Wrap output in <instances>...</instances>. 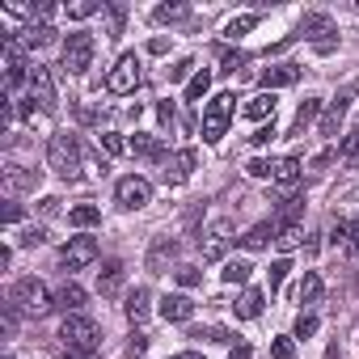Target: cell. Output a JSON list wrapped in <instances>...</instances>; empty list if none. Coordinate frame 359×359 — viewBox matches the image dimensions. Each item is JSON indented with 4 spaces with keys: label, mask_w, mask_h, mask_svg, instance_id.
<instances>
[{
    "label": "cell",
    "mask_w": 359,
    "mask_h": 359,
    "mask_svg": "<svg viewBox=\"0 0 359 359\" xmlns=\"http://www.w3.org/2000/svg\"><path fill=\"white\" fill-rule=\"evenodd\" d=\"M195 165H199V152H195V148H182V152L165 156V169H161V177H165L169 187H182L187 177L195 173Z\"/></svg>",
    "instance_id": "obj_12"
},
{
    "label": "cell",
    "mask_w": 359,
    "mask_h": 359,
    "mask_svg": "<svg viewBox=\"0 0 359 359\" xmlns=\"http://www.w3.org/2000/svg\"><path fill=\"white\" fill-rule=\"evenodd\" d=\"M131 152L144 156V161H165V144H161V135H148V131H135V135H131Z\"/></svg>",
    "instance_id": "obj_20"
},
{
    "label": "cell",
    "mask_w": 359,
    "mask_h": 359,
    "mask_svg": "<svg viewBox=\"0 0 359 359\" xmlns=\"http://www.w3.org/2000/svg\"><path fill=\"white\" fill-rule=\"evenodd\" d=\"M161 317H165V321H191V317H195V304H191V296H182V292L161 296Z\"/></svg>",
    "instance_id": "obj_19"
},
{
    "label": "cell",
    "mask_w": 359,
    "mask_h": 359,
    "mask_svg": "<svg viewBox=\"0 0 359 359\" xmlns=\"http://www.w3.org/2000/svg\"><path fill=\"white\" fill-rule=\"evenodd\" d=\"M351 93H355V89H342V93L325 106V114H321V135H338V127H342V118H346V110H351Z\"/></svg>",
    "instance_id": "obj_17"
},
{
    "label": "cell",
    "mask_w": 359,
    "mask_h": 359,
    "mask_svg": "<svg viewBox=\"0 0 359 359\" xmlns=\"http://www.w3.org/2000/svg\"><path fill=\"white\" fill-rule=\"evenodd\" d=\"M173 359H208V355H199V351H177Z\"/></svg>",
    "instance_id": "obj_57"
},
{
    "label": "cell",
    "mask_w": 359,
    "mask_h": 359,
    "mask_svg": "<svg viewBox=\"0 0 359 359\" xmlns=\"http://www.w3.org/2000/svg\"><path fill=\"white\" fill-rule=\"evenodd\" d=\"M26 68H34V64L22 60V47H18V43H5V85H9V89H18L22 81H30Z\"/></svg>",
    "instance_id": "obj_16"
},
{
    "label": "cell",
    "mask_w": 359,
    "mask_h": 359,
    "mask_svg": "<svg viewBox=\"0 0 359 359\" xmlns=\"http://www.w3.org/2000/svg\"><path fill=\"white\" fill-rule=\"evenodd\" d=\"M22 43H26V47H51V43H55V26H47V22L26 26V30H22Z\"/></svg>",
    "instance_id": "obj_29"
},
{
    "label": "cell",
    "mask_w": 359,
    "mask_h": 359,
    "mask_svg": "<svg viewBox=\"0 0 359 359\" xmlns=\"http://www.w3.org/2000/svg\"><path fill=\"white\" fill-rule=\"evenodd\" d=\"M177 250H182V245H177L173 237H156V241L148 245V258H144V266H148L152 275H165V271H169V262L177 258Z\"/></svg>",
    "instance_id": "obj_14"
},
{
    "label": "cell",
    "mask_w": 359,
    "mask_h": 359,
    "mask_svg": "<svg viewBox=\"0 0 359 359\" xmlns=\"http://www.w3.org/2000/svg\"><path fill=\"white\" fill-rule=\"evenodd\" d=\"M325 359H342V355H338V346H325Z\"/></svg>",
    "instance_id": "obj_58"
},
{
    "label": "cell",
    "mask_w": 359,
    "mask_h": 359,
    "mask_svg": "<svg viewBox=\"0 0 359 359\" xmlns=\"http://www.w3.org/2000/svg\"><path fill=\"white\" fill-rule=\"evenodd\" d=\"M140 81H144V72H140V55H118V64H114L110 76H106V89H110V93H135Z\"/></svg>",
    "instance_id": "obj_9"
},
{
    "label": "cell",
    "mask_w": 359,
    "mask_h": 359,
    "mask_svg": "<svg viewBox=\"0 0 359 359\" xmlns=\"http://www.w3.org/2000/svg\"><path fill=\"white\" fill-rule=\"evenodd\" d=\"M317 110H321V97H304V102H300V110H296V118H292V135H304V131L313 127Z\"/></svg>",
    "instance_id": "obj_26"
},
{
    "label": "cell",
    "mask_w": 359,
    "mask_h": 359,
    "mask_svg": "<svg viewBox=\"0 0 359 359\" xmlns=\"http://www.w3.org/2000/svg\"><path fill=\"white\" fill-rule=\"evenodd\" d=\"M300 39H309L317 55H330V51L338 47V26L330 22V13H304V22H300Z\"/></svg>",
    "instance_id": "obj_5"
},
{
    "label": "cell",
    "mask_w": 359,
    "mask_h": 359,
    "mask_svg": "<svg viewBox=\"0 0 359 359\" xmlns=\"http://www.w3.org/2000/svg\"><path fill=\"white\" fill-rule=\"evenodd\" d=\"M254 26H258V13H241V18H233V22H229V30H224V34L237 43V39H241V34H250Z\"/></svg>",
    "instance_id": "obj_35"
},
{
    "label": "cell",
    "mask_w": 359,
    "mask_h": 359,
    "mask_svg": "<svg viewBox=\"0 0 359 359\" xmlns=\"http://www.w3.org/2000/svg\"><path fill=\"white\" fill-rule=\"evenodd\" d=\"M5 224H9V229H13V224H22V208H18V203H9V208H5Z\"/></svg>",
    "instance_id": "obj_53"
},
{
    "label": "cell",
    "mask_w": 359,
    "mask_h": 359,
    "mask_svg": "<svg viewBox=\"0 0 359 359\" xmlns=\"http://www.w3.org/2000/svg\"><path fill=\"white\" fill-rule=\"evenodd\" d=\"M43 241H47V229H39V224H30L26 233H18V245H26V250L30 245H43Z\"/></svg>",
    "instance_id": "obj_42"
},
{
    "label": "cell",
    "mask_w": 359,
    "mask_h": 359,
    "mask_svg": "<svg viewBox=\"0 0 359 359\" xmlns=\"http://www.w3.org/2000/svg\"><path fill=\"white\" fill-rule=\"evenodd\" d=\"M258 81H262V93L287 89V85H296V81H300V64H279V68H266Z\"/></svg>",
    "instance_id": "obj_18"
},
{
    "label": "cell",
    "mask_w": 359,
    "mask_h": 359,
    "mask_svg": "<svg viewBox=\"0 0 359 359\" xmlns=\"http://www.w3.org/2000/svg\"><path fill=\"white\" fill-rule=\"evenodd\" d=\"M271 182H275L279 191H296V182H300V161H296V156L275 161V177H271Z\"/></svg>",
    "instance_id": "obj_23"
},
{
    "label": "cell",
    "mask_w": 359,
    "mask_h": 359,
    "mask_svg": "<svg viewBox=\"0 0 359 359\" xmlns=\"http://www.w3.org/2000/svg\"><path fill=\"white\" fill-rule=\"evenodd\" d=\"M233 110H237V97L233 93H216L203 110V144H220L229 123H233Z\"/></svg>",
    "instance_id": "obj_2"
},
{
    "label": "cell",
    "mask_w": 359,
    "mask_h": 359,
    "mask_svg": "<svg viewBox=\"0 0 359 359\" xmlns=\"http://www.w3.org/2000/svg\"><path fill=\"white\" fill-rule=\"evenodd\" d=\"M60 338H64V351H97V325L85 313H68L60 325Z\"/></svg>",
    "instance_id": "obj_4"
},
{
    "label": "cell",
    "mask_w": 359,
    "mask_h": 359,
    "mask_svg": "<svg viewBox=\"0 0 359 359\" xmlns=\"http://www.w3.org/2000/svg\"><path fill=\"white\" fill-rule=\"evenodd\" d=\"M144 351H148V334H131L127 338V359H144Z\"/></svg>",
    "instance_id": "obj_45"
},
{
    "label": "cell",
    "mask_w": 359,
    "mask_h": 359,
    "mask_svg": "<svg viewBox=\"0 0 359 359\" xmlns=\"http://www.w3.org/2000/svg\"><path fill=\"white\" fill-rule=\"evenodd\" d=\"M97 140H102V148H106L110 156H118V152H127V148H131V144H127V140H123L118 131H102Z\"/></svg>",
    "instance_id": "obj_39"
},
{
    "label": "cell",
    "mask_w": 359,
    "mask_h": 359,
    "mask_svg": "<svg viewBox=\"0 0 359 359\" xmlns=\"http://www.w3.org/2000/svg\"><path fill=\"white\" fill-rule=\"evenodd\" d=\"M43 187V173L26 169V165H5V191L9 195H34Z\"/></svg>",
    "instance_id": "obj_13"
},
{
    "label": "cell",
    "mask_w": 359,
    "mask_h": 359,
    "mask_svg": "<svg viewBox=\"0 0 359 359\" xmlns=\"http://www.w3.org/2000/svg\"><path fill=\"white\" fill-rule=\"evenodd\" d=\"M287 271H292V262H287V258H275V262H271V271H266V279H271V292H279V287H283Z\"/></svg>",
    "instance_id": "obj_37"
},
{
    "label": "cell",
    "mask_w": 359,
    "mask_h": 359,
    "mask_svg": "<svg viewBox=\"0 0 359 359\" xmlns=\"http://www.w3.org/2000/svg\"><path fill=\"white\" fill-rule=\"evenodd\" d=\"M148 51H152V55H165V51H169V39H152Z\"/></svg>",
    "instance_id": "obj_55"
},
{
    "label": "cell",
    "mask_w": 359,
    "mask_h": 359,
    "mask_svg": "<svg viewBox=\"0 0 359 359\" xmlns=\"http://www.w3.org/2000/svg\"><path fill=\"white\" fill-rule=\"evenodd\" d=\"M39 212H43V216H60V199H55V195L39 199Z\"/></svg>",
    "instance_id": "obj_52"
},
{
    "label": "cell",
    "mask_w": 359,
    "mask_h": 359,
    "mask_svg": "<svg viewBox=\"0 0 359 359\" xmlns=\"http://www.w3.org/2000/svg\"><path fill=\"white\" fill-rule=\"evenodd\" d=\"M102 220V208H93V203H76L72 212H68V224L72 229H93Z\"/></svg>",
    "instance_id": "obj_30"
},
{
    "label": "cell",
    "mask_w": 359,
    "mask_h": 359,
    "mask_svg": "<svg viewBox=\"0 0 359 359\" xmlns=\"http://www.w3.org/2000/svg\"><path fill=\"white\" fill-rule=\"evenodd\" d=\"M271 140H275V118H271L266 127H258V131L250 135V144H254V148H262V144H271Z\"/></svg>",
    "instance_id": "obj_49"
},
{
    "label": "cell",
    "mask_w": 359,
    "mask_h": 359,
    "mask_svg": "<svg viewBox=\"0 0 359 359\" xmlns=\"http://www.w3.org/2000/svg\"><path fill=\"white\" fill-rule=\"evenodd\" d=\"M199 68H195V60H177L173 68H169V81H191Z\"/></svg>",
    "instance_id": "obj_43"
},
{
    "label": "cell",
    "mask_w": 359,
    "mask_h": 359,
    "mask_svg": "<svg viewBox=\"0 0 359 359\" xmlns=\"http://www.w3.org/2000/svg\"><path fill=\"white\" fill-rule=\"evenodd\" d=\"M114 199H118V208L123 212H140V208H148L152 203V187L144 182V177H118V187H114Z\"/></svg>",
    "instance_id": "obj_8"
},
{
    "label": "cell",
    "mask_w": 359,
    "mask_h": 359,
    "mask_svg": "<svg viewBox=\"0 0 359 359\" xmlns=\"http://www.w3.org/2000/svg\"><path fill=\"white\" fill-rule=\"evenodd\" d=\"M262 300H266V296H262L258 287H245V292H241V300L233 304V313H237L241 321H254V317L262 313Z\"/></svg>",
    "instance_id": "obj_25"
},
{
    "label": "cell",
    "mask_w": 359,
    "mask_h": 359,
    "mask_svg": "<svg viewBox=\"0 0 359 359\" xmlns=\"http://www.w3.org/2000/svg\"><path fill=\"white\" fill-rule=\"evenodd\" d=\"M250 271H254V266H250L245 258H229V262H224V283H250Z\"/></svg>",
    "instance_id": "obj_34"
},
{
    "label": "cell",
    "mask_w": 359,
    "mask_h": 359,
    "mask_svg": "<svg viewBox=\"0 0 359 359\" xmlns=\"http://www.w3.org/2000/svg\"><path fill=\"white\" fill-rule=\"evenodd\" d=\"M229 245H233V229H229V220H216L203 237H199V250H203V262H220L224 254H229Z\"/></svg>",
    "instance_id": "obj_11"
},
{
    "label": "cell",
    "mask_w": 359,
    "mask_h": 359,
    "mask_svg": "<svg viewBox=\"0 0 359 359\" xmlns=\"http://www.w3.org/2000/svg\"><path fill=\"white\" fill-rule=\"evenodd\" d=\"M72 22H85V18H93V13H102V5H97V0H76V5H68L64 9Z\"/></svg>",
    "instance_id": "obj_36"
},
{
    "label": "cell",
    "mask_w": 359,
    "mask_h": 359,
    "mask_svg": "<svg viewBox=\"0 0 359 359\" xmlns=\"http://www.w3.org/2000/svg\"><path fill=\"white\" fill-rule=\"evenodd\" d=\"M9 304H13L18 313L39 317V313H47V309H51V296H47V287H43L39 279H18V283L9 287Z\"/></svg>",
    "instance_id": "obj_6"
},
{
    "label": "cell",
    "mask_w": 359,
    "mask_h": 359,
    "mask_svg": "<svg viewBox=\"0 0 359 359\" xmlns=\"http://www.w3.org/2000/svg\"><path fill=\"white\" fill-rule=\"evenodd\" d=\"M271 359H296L292 338H275V342H271Z\"/></svg>",
    "instance_id": "obj_46"
},
{
    "label": "cell",
    "mask_w": 359,
    "mask_h": 359,
    "mask_svg": "<svg viewBox=\"0 0 359 359\" xmlns=\"http://www.w3.org/2000/svg\"><path fill=\"white\" fill-rule=\"evenodd\" d=\"M208 89H212V72H208V68H199V72L187 81V102H199Z\"/></svg>",
    "instance_id": "obj_33"
},
{
    "label": "cell",
    "mask_w": 359,
    "mask_h": 359,
    "mask_svg": "<svg viewBox=\"0 0 359 359\" xmlns=\"http://www.w3.org/2000/svg\"><path fill=\"white\" fill-rule=\"evenodd\" d=\"M330 165H334V152H317V156L309 161V169H313V173H321V169H330Z\"/></svg>",
    "instance_id": "obj_51"
},
{
    "label": "cell",
    "mask_w": 359,
    "mask_h": 359,
    "mask_svg": "<svg viewBox=\"0 0 359 359\" xmlns=\"http://www.w3.org/2000/svg\"><path fill=\"white\" fill-rule=\"evenodd\" d=\"M123 313H127V321H144L148 313H152V292L148 287H135V292H127V304H123Z\"/></svg>",
    "instance_id": "obj_22"
},
{
    "label": "cell",
    "mask_w": 359,
    "mask_h": 359,
    "mask_svg": "<svg viewBox=\"0 0 359 359\" xmlns=\"http://www.w3.org/2000/svg\"><path fill=\"white\" fill-rule=\"evenodd\" d=\"M93 51H97L93 34L76 30V34H68V39H64V51H60V68H64L68 76H81V72L93 64Z\"/></svg>",
    "instance_id": "obj_3"
},
{
    "label": "cell",
    "mask_w": 359,
    "mask_h": 359,
    "mask_svg": "<svg viewBox=\"0 0 359 359\" xmlns=\"http://www.w3.org/2000/svg\"><path fill=\"white\" fill-rule=\"evenodd\" d=\"M346 250L359 258V216H355V220H346Z\"/></svg>",
    "instance_id": "obj_50"
},
{
    "label": "cell",
    "mask_w": 359,
    "mask_h": 359,
    "mask_svg": "<svg viewBox=\"0 0 359 359\" xmlns=\"http://www.w3.org/2000/svg\"><path fill=\"white\" fill-rule=\"evenodd\" d=\"M229 359H254V351H250V346H245V342H237V346H233V351H229Z\"/></svg>",
    "instance_id": "obj_54"
},
{
    "label": "cell",
    "mask_w": 359,
    "mask_h": 359,
    "mask_svg": "<svg viewBox=\"0 0 359 359\" xmlns=\"http://www.w3.org/2000/svg\"><path fill=\"white\" fill-rule=\"evenodd\" d=\"M64 359H97V351H64Z\"/></svg>",
    "instance_id": "obj_56"
},
{
    "label": "cell",
    "mask_w": 359,
    "mask_h": 359,
    "mask_svg": "<svg viewBox=\"0 0 359 359\" xmlns=\"http://www.w3.org/2000/svg\"><path fill=\"white\" fill-rule=\"evenodd\" d=\"M317 334V317L313 313H300L296 317V338H313Z\"/></svg>",
    "instance_id": "obj_44"
},
{
    "label": "cell",
    "mask_w": 359,
    "mask_h": 359,
    "mask_svg": "<svg viewBox=\"0 0 359 359\" xmlns=\"http://www.w3.org/2000/svg\"><path fill=\"white\" fill-rule=\"evenodd\" d=\"M89 262H97V241L93 237H68V245L60 250V266L64 271H85Z\"/></svg>",
    "instance_id": "obj_10"
},
{
    "label": "cell",
    "mask_w": 359,
    "mask_h": 359,
    "mask_svg": "<svg viewBox=\"0 0 359 359\" xmlns=\"http://www.w3.org/2000/svg\"><path fill=\"white\" fill-rule=\"evenodd\" d=\"M191 338H203V342H233V334L224 325H203V330H191Z\"/></svg>",
    "instance_id": "obj_38"
},
{
    "label": "cell",
    "mask_w": 359,
    "mask_h": 359,
    "mask_svg": "<svg viewBox=\"0 0 359 359\" xmlns=\"http://www.w3.org/2000/svg\"><path fill=\"white\" fill-rule=\"evenodd\" d=\"M245 173H250V177H275V161L258 156V161H250V165H245Z\"/></svg>",
    "instance_id": "obj_41"
},
{
    "label": "cell",
    "mask_w": 359,
    "mask_h": 359,
    "mask_svg": "<svg viewBox=\"0 0 359 359\" xmlns=\"http://www.w3.org/2000/svg\"><path fill=\"white\" fill-rule=\"evenodd\" d=\"M351 165H355V169H359V152H355V156H351Z\"/></svg>",
    "instance_id": "obj_59"
},
{
    "label": "cell",
    "mask_w": 359,
    "mask_h": 359,
    "mask_svg": "<svg viewBox=\"0 0 359 359\" xmlns=\"http://www.w3.org/2000/svg\"><path fill=\"white\" fill-rule=\"evenodd\" d=\"M173 275H177V283H182V287H199L203 283V271L199 266H177Z\"/></svg>",
    "instance_id": "obj_40"
},
{
    "label": "cell",
    "mask_w": 359,
    "mask_h": 359,
    "mask_svg": "<svg viewBox=\"0 0 359 359\" xmlns=\"http://www.w3.org/2000/svg\"><path fill=\"white\" fill-rule=\"evenodd\" d=\"M81 304H85V287L81 283H64L55 292V309H64V317L68 313H81Z\"/></svg>",
    "instance_id": "obj_24"
},
{
    "label": "cell",
    "mask_w": 359,
    "mask_h": 359,
    "mask_svg": "<svg viewBox=\"0 0 359 359\" xmlns=\"http://www.w3.org/2000/svg\"><path fill=\"white\" fill-rule=\"evenodd\" d=\"M275 237H279V224H275V220H262V224H254V229H250L245 237H237V241H241L245 250H266Z\"/></svg>",
    "instance_id": "obj_21"
},
{
    "label": "cell",
    "mask_w": 359,
    "mask_h": 359,
    "mask_svg": "<svg viewBox=\"0 0 359 359\" xmlns=\"http://www.w3.org/2000/svg\"><path fill=\"white\" fill-rule=\"evenodd\" d=\"M26 85H30V102H34L43 114H55L60 97H55V76H51V68H47V64H34Z\"/></svg>",
    "instance_id": "obj_7"
},
{
    "label": "cell",
    "mask_w": 359,
    "mask_h": 359,
    "mask_svg": "<svg viewBox=\"0 0 359 359\" xmlns=\"http://www.w3.org/2000/svg\"><path fill=\"white\" fill-rule=\"evenodd\" d=\"M187 18H191V5H156V9H152V22H161V26L187 22Z\"/></svg>",
    "instance_id": "obj_31"
},
{
    "label": "cell",
    "mask_w": 359,
    "mask_h": 359,
    "mask_svg": "<svg viewBox=\"0 0 359 359\" xmlns=\"http://www.w3.org/2000/svg\"><path fill=\"white\" fill-rule=\"evenodd\" d=\"M300 241H304V229H300V224H279V237H275V245H279L283 254H292Z\"/></svg>",
    "instance_id": "obj_32"
},
{
    "label": "cell",
    "mask_w": 359,
    "mask_h": 359,
    "mask_svg": "<svg viewBox=\"0 0 359 359\" xmlns=\"http://www.w3.org/2000/svg\"><path fill=\"white\" fill-rule=\"evenodd\" d=\"M245 118H254V123L275 118V93H258V97H250V102H245Z\"/></svg>",
    "instance_id": "obj_28"
},
{
    "label": "cell",
    "mask_w": 359,
    "mask_h": 359,
    "mask_svg": "<svg viewBox=\"0 0 359 359\" xmlns=\"http://www.w3.org/2000/svg\"><path fill=\"white\" fill-rule=\"evenodd\" d=\"M321 292H325L321 275H317V271H304V279H300V287H296V300H300V304H317Z\"/></svg>",
    "instance_id": "obj_27"
},
{
    "label": "cell",
    "mask_w": 359,
    "mask_h": 359,
    "mask_svg": "<svg viewBox=\"0 0 359 359\" xmlns=\"http://www.w3.org/2000/svg\"><path fill=\"white\" fill-rule=\"evenodd\" d=\"M355 13H359V5H355Z\"/></svg>",
    "instance_id": "obj_60"
},
{
    "label": "cell",
    "mask_w": 359,
    "mask_h": 359,
    "mask_svg": "<svg viewBox=\"0 0 359 359\" xmlns=\"http://www.w3.org/2000/svg\"><path fill=\"white\" fill-rule=\"evenodd\" d=\"M47 165L64 177V182H76L81 177V144H76V135L55 131L51 144H47Z\"/></svg>",
    "instance_id": "obj_1"
},
{
    "label": "cell",
    "mask_w": 359,
    "mask_h": 359,
    "mask_svg": "<svg viewBox=\"0 0 359 359\" xmlns=\"http://www.w3.org/2000/svg\"><path fill=\"white\" fill-rule=\"evenodd\" d=\"M220 60H224V76H237V68H245V55L241 51H224Z\"/></svg>",
    "instance_id": "obj_47"
},
{
    "label": "cell",
    "mask_w": 359,
    "mask_h": 359,
    "mask_svg": "<svg viewBox=\"0 0 359 359\" xmlns=\"http://www.w3.org/2000/svg\"><path fill=\"white\" fill-rule=\"evenodd\" d=\"M156 114H161V123H165V127H173V123H177V106H173L169 97H165V102H156Z\"/></svg>",
    "instance_id": "obj_48"
},
{
    "label": "cell",
    "mask_w": 359,
    "mask_h": 359,
    "mask_svg": "<svg viewBox=\"0 0 359 359\" xmlns=\"http://www.w3.org/2000/svg\"><path fill=\"white\" fill-rule=\"evenodd\" d=\"M123 279H127V266H123L118 258L102 262V271H97V296H102V300H114V296L123 292Z\"/></svg>",
    "instance_id": "obj_15"
}]
</instances>
